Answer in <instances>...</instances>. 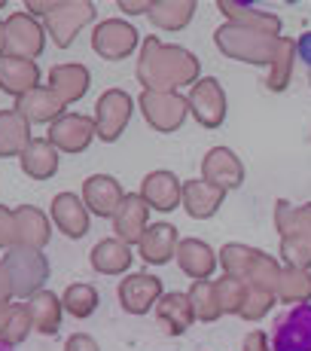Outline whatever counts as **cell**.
I'll list each match as a JSON object with an SVG mask.
<instances>
[{"label":"cell","instance_id":"1","mask_svg":"<svg viewBox=\"0 0 311 351\" xmlns=\"http://www.w3.org/2000/svg\"><path fill=\"white\" fill-rule=\"evenodd\" d=\"M25 125L18 123L12 113H0V153H12L16 144L22 141Z\"/></svg>","mask_w":311,"mask_h":351},{"label":"cell","instance_id":"2","mask_svg":"<svg viewBox=\"0 0 311 351\" xmlns=\"http://www.w3.org/2000/svg\"><path fill=\"white\" fill-rule=\"evenodd\" d=\"M31 80V73H28V67H22L16 62H0V86L3 89H10V92H16L18 86H25Z\"/></svg>","mask_w":311,"mask_h":351}]
</instances>
